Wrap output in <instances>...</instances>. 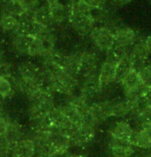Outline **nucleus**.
Returning a JSON list of instances; mask_svg holds the SVG:
<instances>
[{
	"label": "nucleus",
	"instance_id": "nucleus-4",
	"mask_svg": "<svg viewBox=\"0 0 151 157\" xmlns=\"http://www.w3.org/2000/svg\"><path fill=\"white\" fill-rule=\"evenodd\" d=\"M99 52L95 50L84 49L74 52L77 63V73L78 76H81L82 78L93 74L98 73L99 70Z\"/></svg>",
	"mask_w": 151,
	"mask_h": 157
},
{
	"label": "nucleus",
	"instance_id": "nucleus-17",
	"mask_svg": "<svg viewBox=\"0 0 151 157\" xmlns=\"http://www.w3.org/2000/svg\"><path fill=\"white\" fill-rule=\"evenodd\" d=\"M11 157H34L35 145L31 138H24L11 145Z\"/></svg>",
	"mask_w": 151,
	"mask_h": 157
},
{
	"label": "nucleus",
	"instance_id": "nucleus-1",
	"mask_svg": "<svg viewBox=\"0 0 151 157\" xmlns=\"http://www.w3.org/2000/svg\"><path fill=\"white\" fill-rule=\"evenodd\" d=\"M69 23L79 35L87 36L96 27L97 19L95 10H91L80 0L74 1L69 17Z\"/></svg>",
	"mask_w": 151,
	"mask_h": 157
},
{
	"label": "nucleus",
	"instance_id": "nucleus-31",
	"mask_svg": "<svg viewBox=\"0 0 151 157\" xmlns=\"http://www.w3.org/2000/svg\"><path fill=\"white\" fill-rule=\"evenodd\" d=\"M144 42H145V45H146L147 49L149 50V52L151 54V34L148 35V36L144 39Z\"/></svg>",
	"mask_w": 151,
	"mask_h": 157
},
{
	"label": "nucleus",
	"instance_id": "nucleus-37",
	"mask_svg": "<svg viewBox=\"0 0 151 157\" xmlns=\"http://www.w3.org/2000/svg\"><path fill=\"white\" fill-rule=\"evenodd\" d=\"M149 151H150V152H151V149H150V150H149Z\"/></svg>",
	"mask_w": 151,
	"mask_h": 157
},
{
	"label": "nucleus",
	"instance_id": "nucleus-19",
	"mask_svg": "<svg viewBox=\"0 0 151 157\" xmlns=\"http://www.w3.org/2000/svg\"><path fill=\"white\" fill-rule=\"evenodd\" d=\"M33 37L26 34H16L13 41V49L17 56H25L29 54Z\"/></svg>",
	"mask_w": 151,
	"mask_h": 157
},
{
	"label": "nucleus",
	"instance_id": "nucleus-5",
	"mask_svg": "<svg viewBox=\"0 0 151 157\" xmlns=\"http://www.w3.org/2000/svg\"><path fill=\"white\" fill-rule=\"evenodd\" d=\"M115 37V47L120 50H129L132 48L139 40L138 32L129 26L120 25L113 28Z\"/></svg>",
	"mask_w": 151,
	"mask_h": 157
},
{
	"label": "nucleus",
	"instance_id": "nucleus-7",
	"mask_svg": "<svg viewBox=\"0 0 151 157\" xmlns=\"http://www.w3.org/2000/svg\"><path fill=\"white\" fill-rule=\"evenodd\" d=\"M134 130L135 126L128 118H126V119H116L111 122L108 126L107 132L108 137L131 141Z\"/></svg>",
	"mask_w": 151,
	"mask_h": 157
},
{
	"label": "nucleus",
	"instance_id": "nucleus-8",
	"mask_svg": "<svg viewBox=\"0 0 151 157\" xmlns=\"http://www.w3.org/2000/svg\"><path fill=\"white\" fill-rule=\"evenodd\" d=\"M118 84L120 85L121 90H122L123 96L126 97L140 94L145 90L143 85H142L140 75H139L137 69L131 71Z\"/></svg>",
	"mask_w": 151,
	"mask_h": 157
},
{
	"label": "nucleus",
	"instance_id": "nucleus-27",
	"mask_svg": "<svg viewBox=\"0 0 151 157\" xmlns=\"http://www.w3.org/2000/svg\"><path fill=\"white\" fill-rule=\"evenodd\" d=\"M10 120L11 119L6 114L0 116V136H4L6 134L8 126H10Z\"/></svg>",
	"mask_w": 151,
	"mask_h": 157
},
{
	"label": "nucleus",
	"instance_id": "nucleus-23",
	"mask_svg": "<svg viewBox=\"0 0 151 157\" xmlns=\"http://www.w3.org/2000/svg\"><path fill=\"white\" fill-rule=\"evenodd\" d=\"M14 80L13 78H3L0 77V97L2 99H6L10 97L14 93Z\"/></svg>",
	"mask_w": 151,
	"mask_h": 157
},
{
	"label": "nucleus",
	"instance_id": "nucleus-38",
	"mask_svg": "<svg viewBox=\"0 0 151 157\" xmlns=\"http://www.w3.org/2000/svg\"><path fill=\"white\" fill-rule=\"evenodd\" d=\"M150 124H151V122H150Z\"/></svg>",
	"mask_w": 151,
	"mask_h": 157
},
{
	"label": "nucleus",
	"instance_id": "nucleus-28",
	"mask_svg": "<svg viewBox=\"0 0 151 157\" xmlns=\"http://www.w3.org/2000/svg\"><path fill=\"white\" fill-rule=\"evenodd\" d=\"M38 2L39 0H21V3L25 11H33Z\"/></svg>",
	"mask_w": 151,
	"mask_h": 157
},
{
	"label": "nucleus",
	"instance_id": "nucleus-16",
	"mask_svg": "<svg viewBox=\"0 0 151 157\" xmlns=\"http://www.w3.org/2000/svg\"><path fill=\"white\" fill-rule=\"evenodd\" d=\"M41 68L37 65H35L32 62L26 61L17 67V78L26 81H36L38 82L41 75Z\"/></svg>",
	"mask_w": 151,
	"mask_h": 157
},
{
	"label": "nucleus",
	"instance_id": "nucleus-21",
	"mask_svg": "<svg viewBox=\"0 0 151 157\" xmlns=\"http://www.w3.org/2000/svg\"><path fill=\"white\" fill-rule=\"evenodd\" d=\"M4 136L11 145H14V143L22 140V139L25 138L24 137V128H23L22 124L17 122V120L11 119L6 134Z\"/></svg>",
	"mask_w": 151,
	"mask_h": 157
},
{
	"label": "nucleus",
	"instance_id": "nucleus-9",
	"mask_svg": "<svg viewBox=\"0 0 151 157\" xmlns=\"http://www.w3.org/2000/svg\"><path fill=\"white\" fill-rule=\"evenodd\" d=\"M97 129L98 128L96 127L85 125V124L77 126L71 137L73 146L85 147L91 144L97 137Z\"/></svg>",
	"mask_w": 151,
	"mask_h": 157
},
{
	"label": "nucleus",
	"instance_id": "nucleus-35",
	"mask_svg": "<svg viewBox=\"0 0 151 157\" xmlns=\"http://www.w3.org/2000/svg\"><path fill=\"white\" fill-rule=\"evenodd\" d=\"M2 60V52H1V50H0V62H1Z\"/></svg>",
	"mask_w": 151,
	"mask_h": 157
},
{
	"label": "nucleus",
	"instance_id": "nucleus-3",
	"mask_svg": "<svg viewBox=\"0 0 151 157\" xmlns=\"http://www.w3.org/2000/svg\"><path fill=\"white\" fill-rule=\"evenodd\" d=\"M90 40L94 48L99 52L107 55L115 47V37L113 28L106 25L96 26L91 32Z\"/></svg>",
	"mask_w": 151,
	"mask_h": 157
},
{
	"label": "nucleus",
	"instance_id": "nucleus-36",
	"mask_svg": "<svg viewBox=\"0 0 151 157\" xmlns=\"http://www.w3.org/2000/svg\"><path fill=\"white\" fill-rule=\"evenodd\" d=\"M34 157H39V156H34Z\"/></svg>",
	"mask_w": 151,
	"mask_h": 157
},
{
	"label": "nucleus",
	"instance_id": "nucleus-34",
	"mask_svg": "<svg viewBox=\"0 0 151 157\" xmlns=\"http://www.w3.org/2000/svg\"><path fill=\"white\" fill-rule=\"evenodd\" d=\"M47 3H52V2H57V1H61V0H46Z\"/></svg>",
	"mask_w": 151,
	"mask_h": 157
},
{
	"label": "nucleus",
	"instance_id": "nucleus-30",
	"mask_svg": "<svg viewBox=\"0 0 151 157\" xmlns=\"http://www.w3.org/2000/svg\"><path fill=\"white\" fill-rule=\"evenodd\" d=\"M112 1L114 2V4L122 6V5H126V4L131 3V2L134 1V0H112Z\"/></svg>",
	"mask_w": 151,
	"mask_h": 157
},
{
	"label": "nucleus",
	"instance_id": "nucleus-11",
	"mask_svg": "<svg viewBox=\"0 0 151 157\" xmlns=\"http://www.w3.org/2000/svg\"><path fill=\"white\" fill-rule=\"evenodd\" d=\"M73 3L74 0H61V1L48 3L50 14H52L54 23L61 24L66 21L69 22Z\"/></svg>",
	"mask_w": 151,
	"mask_h": 157
},
{
	"label": "nucleus",
	"instance_id": "nucleus-15",
	"mask_svg": "<svg viewBox=\"0 0 151 157\" xmlns=\"http://www.w3.org/2000/svg\"><path fill=\"white\" fill-rule=\"evenodd\" d=\"M129 56L132 59L136 69H139L144 65L148 64V60H149L151 54L145 45L144 40H139L132 48H130Z\"/></svg>",
	"mask_w": 151,
	"mask_h": 157
},
{
	"label": "nucleus",
	"instance_id": "nucleus-24",
	"mask_svg": "<svg viewBox=\"0 0 151 157\" xmlns=\"http://www.w3.org/2000/svg\"><path fill=\"white\" fill-rule=\"evenodd\" d=\"M137 70L139 72V75H140L143 87L151 88V63L144 65Z\"/></svg>",
	"mask_w": 151,
	"mask_h": 157
},
{
	"label": "nucleus",
	"instance_id": "nucleus-6",
	"mask_svg": "<svg viewBox=\"0 0 151 157\" xmlns=\"http://www.w3.org/2000/svg\"><path fill=\"white\" fill-rule=\"evenodd\" d=\"M136 148L131 141L108 137L107 153L109 157H133Z\"/></svg>",
	"mask_w": 151,
	"mask_h": 157
},
{
	"label": "nucleus",
	"instance_id": "nucleus-32",
	"mask_svg": "<svg viewBox=\"0 0 151 157\" xmlns=\"http://www.w3.org/2000/svg\"><path fill=\"white\" fill-rule=\"evenodd\" d=\"M141 157H151V152H150L149 150L145 151L144 154H142V155H141Z\"/></svg>",
	"mask_w": 151,
	"mask_h": 157
},
{
	"label": "nucleus",
	"instance_id": "nucleus-18",
	"mask_svg": "<svg viewBox=\"0 0 151 157\" xmlns=\"http://www.w3.org/2000/svg\"><path fill=\"white\" fill-rule=\"evenodd\" d=\"M33 20L36 23L39 24V25L42 26V27L45 28L52 27V24H54V21H52V14H50L48 3L41 5V6L36 8L33 11Z\"/></svg>",
	"mask_w": 151,
	"mask_h": 157
},
{
	"label": "nucleus",
	"instance_id": "nucleus-10",
	"mask_svg": "<svg viewBox=\"0 0 151 157\" xmlns=\"http://www.w3.org/2000/svg\"><path fill=\"white\" fill-rule=\"evenodd\" d=\"M79 90H80V94H83L88 100H93L95 98L100 97L104 93V90H103L99 77H98V73L83 77Z\"/></svg>",
	"mask_w": 151,
	"mask_h": 157
},
{
	"label": "nucleus",
	"instance_id": "nucleus-20",
	"mask_svg": "<svg viewBox=\"0 0 151 157\" xmlns=\"http://www.w3.org/2000/svg\"><path fill=\"white\" fill-rule=\"evenodd\" d=\"M134 69H136V67L128 52L126 55L122 56L118 61L116 68V83H119L124 77Z\"/></svg>",
	"mask_w": 151,
	"mask_h": 157
},
{
	"label": "nucleus",
	"instance_id": "nucleus-2",
	"mask_svg": "<svg viewBox=\"0 0 151 157\" xmlns=\"http://www.w3.org/2000/svg\"><path fill=\"white\" fill-rule=\"evenodd\" d=\"M128 52H122L120 50L113 49L106 55L104 61L101 63L98 70V77L104 91L116 83V68L119 59Z\"/></svg>",
	"mask_w": 151,
	"mask_h": 157
},
{
	"label": "nucleus",
	"instance_id": "nucleus-12",
	"mask_svg": "<svg viewBox=\"0 0 151 157\" xmlns=\"http://www.w3.org/2000/svg\"><path fill=\"white\" fill-rule=\"evenodd\" d=\"M131 142L133 145L143 151L151 149V124L142 126H135L134 134L132 136Z\"/></svg>",
	"mask_w": 151,
	"mask_h": 157
},
{
	"label": "nucleus",
	"instance_id": "nucleus-29",
	"mask_svg": "<svg viewBox=\"0 0 151 157\" xmlns=\"http://www.w3.org/2000/svg\"><path fill=\"white\" fill-rule=\"evenodd\" d=\"M72 156H73V154L71 153L70 149H68V150L55 151V152L52 153L49 157H72Z\"/></svg>",
	"mask_w": 151,
	"mask_h": 157
},
{
	"label": "nucleus",
	"instance_id": "nucleus-25",
	"mask_svg": "<svg viewBox=\"0 0 151 157\" xmlns=\"http://www.w3.org/2000/svg\"><path fill=\"white\" fill-rule=\"evenodd\" d=\"M0 77L3 78L14 77V68L10 62H0Z\"/></svg>",
	"mask_w": 151,
	"mask_h": 157
},
{
	"label": "nucleus",
	"instance_id": "nucleus-14",
	"mask_svg": "<svg viewBox=\"0 0 151 157\" xmlns=\"http://www.w3.org/2000/svg\"><path fill=\"white\" fill-rule=\"evenodd\" d=\"M111 116L115 119H126L131 116L133 105L126 97L111 99Z\"/></svg>",
	"mask_w": 151,
	"mask_h": 157
},
{
	"label": "nucleus",
	"instance_id": "nucleus-22",
	"mask_svg": "<svg viewBox=\"0 0 151 157\" xmlns=\"http://www.w3.org/2000/svg\"><path fill=\"white\" fill-rule=\"evenodd\" d=\"M20 27V20L11 14H2L0 17V28L5 32H16Z\"/></svg>",
	"mask_w": 151,
	"mask_h": 157
},
{
	"label": "nucleus",
	"instance_id": "nucleus-13",
	"mask_svg": "<svg viewBox=\"0 0 151 157\" xmlns=\"http://www.w3.org/2000/svg\"><path fill=\"white\" fill-rule=\"evenodd\" d=\"M90 111L100 124L104 121L109 120L111 116V101L108 99L98 100L91 103Z\"/></svg>",
	"mask_w": 151,
	"mask_h": 157
},
{
	"label": "nucleus",
	"instance_id": "nucleus-33",
	"mask_svg": "<svg viewBox=\"0 0 151 157\" xmlns=\"http://www.w3.org/2000/svg\"><path fill=\"white\" fill-rule=\"evenodd\" d=\"M72 157H88V156L84 155V154H73Z\"/></svg>",
	"mask_w": 151,
	"mask_h": 157
},
{
	"label": "nucleus",
	"instance_id": "nucleus-26",
	"mask_svg": "<svg viewBox=\"0 0 151 157\" xmlns=\"http://www.w3.org/2000/svg\"><path fill=\"white\" fill-rule=\"evenodd\" d=\"M93 10H103L106 7L107 0H80Z\"/></svg>",
	"mask_w": 151,
	"mask_h": 157
}]
</instances>
